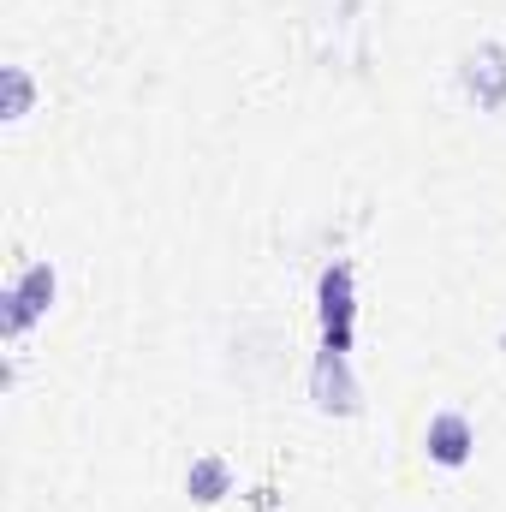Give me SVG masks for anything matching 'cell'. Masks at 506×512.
I'll list each match as a JSON object with an SVG mask.
<instances>
[{
    "mask_svg": "<svg viewBox=\"0 0 506 512\" xmlns=\"http://www.w3.org/2000/svg\"><path fill=\"white\" fill-rule=\"evenodd\" d=\"M459 78H465V96L477 102V108H506V42H483V48H471L465 54V66H459Z\"/></svg>",
    "mask_w": 506,
    "mask_h": 512,
    "instance_id": "4",
    "label": "cell"
},
{
    "mask_svg": "<svg viewBox=\"0 0 506 512\" xmlns=\"http://www.w3.org/2000/svg\"><path fill=\"white\" fill-rule=\"evenodd\" d=\"M24 114H30V72L6 66V120H24Z\"/></svg>",
    "mask_w": 506,
    "mask_h": 512,
    "instance_id": "7",
    "label": "cell"
},
{
    "mask_svg": "<svg viewBox=\"0 0 506 512\" xmlns=\"http://www.w3.org/2000/svg\"><path fill=\"white\" fill-rule=\"evenodd\" d=\"M310 393H316V405H322V411H340V417H352V411H358V382L346 376V352H328V346H322L316 376H310Z\"/></svg>",
    "mask_w": 506,
    "mask_h": 512,
    "instance_id": "5",
    "label": "cell"
},
{
    "mask_svg": "<svg viewBox=\"0 0 506 512\" xmlns=\"http://www.w3.org/2000/svg\"><path fill=\"white\" fill-rule=\"evenodd\" d=\"M185 489H191V501H203V507H215L227 489H233V465L221 459V453H209V459H197L191 471H185Z\"/></svg>",
    "mask_w": 506,
    "mask_h": 512,
    "instance_id": "6",
    "label": "cell"
},
{
    "mask_svg": "<svg viewBox=\"0 0 506 512\" xmlns=\"http://www.w3.org/2000/svg\"><path fill=\"white\" fill-rule=\"evenodd\" d=\"M54 268L48 262H24L12 280H6V340H24L42 316H48V304H54Z\"/></svg>",
    "mask_w": 506,
    "mask_h": 512,
    "instance_id": "1",
    "label": "cell"
},
{
    "mask_svg": "<svg viewBox=\"0 0 506 512\" xmlns=\"http://www.w3.org/2000/svg\"><path fill=\"white\" fill-rule=\"evenodd\" d=\"M352 328H358L352 268L334 262V268H322V346H328V352H352Z\"/></svg>",
    "mask_w": 506,
    "mask_h": 512,
    "instance_id": "2",
    "label": "cell"
},
{
    "mask_svg": "<svg viewBox=\"0 0 506 512\" xmlns=\"http://www.w3.org/2000/svg\"><path fill=\"white\" fill-rule=\"evenodd\" d=\"M423 453H429V465H441V471L471 465V453H477V429H471V417H465V411H435L429 429H423Z\"/></svg>",
    "mask_w": 506,
    "mask_h": 512,
    "instance_id": "3",
    "label": "cell"
},
{
    "mask_svg": "<svg viewBox=\"0 0 506 512\" xmlns=\"http://www.w3.org/2000/svg\"><path fill=\"white\" fill-rule=\"evenodd\" d=\"M501 346H506V334H501Z\"/></svg>",
    "mask_w": 506,
    "mask_h": 512,
    "instance_id": "8",
    "label": "cell"
}]
</instances>
